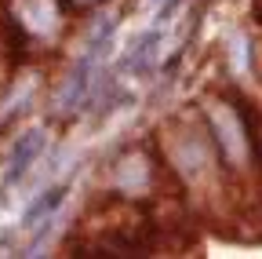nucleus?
<instances>
[{"mask_svg": "<svg viewBox=\"0 0 262 259\" xmlns=\"http://www.w3.org/2000/svg\"><path fill=\"white\" fill-rule=\"evenodd\" d=\"M211 132H215V146L222 150V157H226V161L241 165V161L248 157L244 117H241V113H233L226 103H215V106H211Z\"/></svg>", "mask_w": 262, "mask_h": 259, "instance_id": "f257e3e1", "label": "nucleus"}, {"mask_svg": "<svg viewBox=\"0 0 262 259\" xmlns=\"http://www.w3.org/2000/svg\"><path fill=\"white\" fill-rule=\"evenodd\" d=\"M95 58H102V51H91V48H88V55L73 66L70 81H66L62 91L55 95V110H58V113H70V110H77V106L84 103V95H88V88H91V73H95Z\"/></svg>", "mask_w": 262, "mask_h": 259, "instance_id": "f03ea898", "label": "nucleus"}, {"mask_svg": "<svg viewBox=\"0 0 262 259\" xmlns=\"http://www.w3.org/2000/svg\"><path fill=\"white\" fill-rule=\"evenodd\" d=\"M44 143H48L44 132H26V135L15 139V146H11V165H8V183H18V179L29 172V165L40 157Z\"/></svg>", "mask_w": 262, "mask_h": 259, "instance_id": "7ed1b4c3", "label": "nucleus"}, {"mask_svg": "<svg viewBox=\"0 0 262 259\" xmlns=\"http://www.w3.org/2000/svg\"><path fill=\"white\" fill-rule=\"evenodd\" d=\"M18 18L29 33H51L58 26V8H55V0H22Z\"/></svg>", "mask_w": 262, "mask_h": 259, "instance_id": "20e7f679", "label": "nucleus"}, {"mask_svg": "<svg viewBox=\"0 0 262 259\" xmlns=\"http://www.w3.org/2000/svg\"><path fill=\"white\" fill-rule=\"evenodd\" d=\"M157 33H142L139 37V44L127 51V58H124V70L127 73H142L146 66H149V58H153V51H157Z\"/></svg>", "mask_w": 262, "mask_h": 259, "instance_id": "39448f33", "label": "nucleus"}, {"mask_svg": "<svg viewBox=\"0 0 262 259\" xmlns=\"http://www.w3.org/2000/svg\"><path fill=\"white\" fill-rule=\"evenodd\" d=\"M62 193H66V190H58V186H55V190H48L40 201H33V205H29V212L22 215V223H26V226H40V223H48V219H51V212L62 205Z\"/></svg>", "mask_w": 262, "mask_h": 259, "instance_id": "423d86ee", "label": "nucleus"}, {"mask_svg": "<svg viewBox=\"0 0 262 259\" xmlns=\"http://www.w3.org/2000/svg\"><path fill=\"white\" fill-rule=\"evenodd\" d=\"M204 161H208L204 143H196V139H186V143H182V150H179V168H182L186 175H196V172L204 168Z\"/></svg>", "mask_w": 262, "mask_h": 259, "instance_id": "0eeeda50", "label": "nucleus"}, {"mask_svg": "<svg viewBox=\"0 0 262 259\" xmlns=\"http://www.w3.org/2000/svg\"><path fill=\"white\" fill-rule=\"evenodd\" d=\"M120 183L127 186V190H142L146 186V165H142V161L135 157V161H131V165L120 172Z\"/></svg>", "mask_w": 262, "mask_h": 259, "instance_id": "6e6552de", "label": "nucleus"}, {"mask_svg": "<svg viewBox=\"0 0 262 259\" xmlns=\"http://www.w3.org/2000/svg\"><path fill=\"white\" fill-rule=\"evenodd\" d=\"M73 4H91V0H73Z\"/></svg>", "mask_w": 262, "mask_h": 259, "instance_id": "1a4fd4ad", "label": "nucleus"}]
</instances>
